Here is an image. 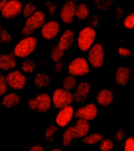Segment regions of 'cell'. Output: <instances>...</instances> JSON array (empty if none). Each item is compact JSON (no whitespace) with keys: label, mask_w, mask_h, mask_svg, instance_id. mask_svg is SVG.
Returning a JSON list of instances; mask_svg holds the SVG:
<instances>
[{"label":"cell","mask_w":134,"mask_h":151,"mask_svg":"<svg viewBox=\"0 0 134 151\" xmlns=\"http://www.w3.org/2000/svg\"><path fill=\"white\" fill-rule=\"evenodd\" d=\"M104 139L102 134L99 132L92 133L90 135H86L82 139V142L87 145H95Z\"/></svg>","instance_id":"cell-23"},{"label":"cell","mask_w":134,"mask_h":151,"mask_svg":"<svg viewBox=\"0 0 134 151\" xmlns=\"http://www.w3.org/2000/svg\"><path fill=\"white\" fill-rule=\"evenodd\" d=\"M88 59L93 68H100L102 67L104 62V52L101 43H97L89 49Z\"/></svg>","instance_id":"cell-7"},{"label":"cell","mask_w":134,"mask_h":151,"mask_svg":"<svg viewBox=\"0 0 134 151\" xmlns=\"http://www.w3.org/2000/svg\"><path fill=\"white\" fill-rule=\"evenodd\" d=\"M98 112L97 106L94 104H88L75 111V117L86 121H93L97 117Z\"/></svg>","instance_id":"cell-10"},{"label":"cell","mask_w":134,"mask_h":151,"mask_svg":"<svg viewBox=\"0 0 134 151\" xmlns=\"http://www.w3.org/2000/svg\"><path fill=\"white\" fill-rule=\"evenodd\" d=\"M2 32V27H1V25H0V33ZM0 47H1V45H0Z\"/></svg>","instance_id":"cell-44"},{"label":"cell","mask_w":134,"mask_h":151,"mask_svg":"<svg viewBox=\"0 0 134 151\" xmlns=\"http://www.w3.org/2000/svg\"><path fill=\"white\" fill-rule=\"evenodd\" d=\"M35 11H36V6H35V5L29 2V3H27V4L25 5L24 7H23V16L27 18L28 17H30L31 15H32V14H34Z\"/></svg>","instance_id":"cell-28"},{"label":"cell","mask_w":134,"mask_h":151,"mask_svg":"<svg viewBox=\"0 0 134 151\" xmlns=\"http://www.w3.org/2000/svg\"><path fill=\"white\" fill-rule=\"evenodd\" d=\"M74 42H75V32L72 30H66L60 38L58 46L61 50L67 51L71 47Z\"/></svg>","instance_id":"cell-15"},{"label":"cell","mask_w":134,"mask_h":151,"mask_svg":"<svg viewBox=\"0 0 134 151\" xmlns=\"http://www.w3.org/2000/svg\"><path fill=\"white\" fill-rule=\"evenodd\" d=\"M90 129V124L89 121L85 119L79 118L76 122V124L74 126V131H75V138H83L88 134Z\"/></svg>","instance_id":"cell-17"},{"label":"cell","mask_w":134,"mask_h":151,"mask_svg":"<svg viewBox=\"0 0 134 151\" xmlns=\"http://www.w3.org/2000/svg\"><path fill=\"white\" fill-rule=\"evenodd\" d=\"M124 150L125 151H134V138L129 137L125 141L124 145Z\"/></svg>","instance_id":"cell-34"},{"label":"cell","mask_w":134,"mask_h":151,"mask_svg":"<svg viewBox=\"0 0 134 151\" xmlns=\"http://www.w3.org/2000/svg\"><path fill=\"white\" fill-rule=\"evenodd\" d=\"M132 58H133V62H134V52L132 54Z\"/></svg>","instance_id":"cell-43"},{"label":"cell","mask_w":134,"mask_h":151,"mask_svg":"<svg viewBox=\"0 0 134 151\" xmlns=\"http://www.w3.org/2000/svg\"><path fill=\"white\" fill-rule=\"evenodd\" d=\"M21 101V96L15 93H10L9 94L4 95L2 98V105L6 108H13L17 106Z\"/></svg>","instance_id":"cell-20"},{"label":"cell","mask_w":134,"mask_h":151,"mask_svg":"<svg viewBox=\"0 0 134 151\" xmlns=\"http://www.w3.org/2000/svg\"><path fill=\"white\" fill-rule=\"evenodd\" d=\"M96 37V32L94 28L90 26L84 27L79 32L78 37V47L82 52H86L93 45Z\"/></svg>","instance_id":"cell-4"},{"label":"cell","mask_w":134,"mask_h":151,"mask_svg":"<svg viewBox=\"0 0 134 151\" xmlns=\"http://www.w3.org/2000/svg\"><path fill=\"white\" fill-rule=\"evenodd\" d=\"M46 9H47V11L49 14H51V15H53L56 13V10H57V5L55 4L54 2H48L46 3Z\"/></svg>","instance_id":"cell-36"},{"label":"cell","mask_w":134,"mask_h":151,"mask_svg":"<svg viewBox=\"0 0 134 151\" xmlns=\"http://www.w3.org/2000/svg\"><path fill=\"white\" fill-rule=\"evenodd\" d=\"M37 46V39L33 36H26L14 48V55L20 58H25L34 52Z\"/></svg>","instance_id":"cell-2"},{"label":"cell","mask_w":134,"mask_h":151,"mask_svg":"<svg viewBox=\"0 0 134 151\" xmlns=\"http://www.w3.org/2000/svg\"><path fill=\"white\" fill-rule=\"evenodd\" d=\"M60 32V25L55 20H50L45 23L42 27L41 34L46 40H53L57 36Z\"/></svg>","instance_id":"cell-12"},{"label":"cell","mask_w":134,"mask_h":151,"mask_svg":"<svg viewBox=\"0 0 134 151\" xmlns=\"http://www.w3.org/2000/svg\"><path fill=\"white\" fill-rule=\"evenodd\" d=\"M90 27H96L98 23V18L97 17H93V18L90 20Z\"/></svg>","instance_id":"cell-40"},{"label":"cell","mask_w":134,"mask_h":151,"mask_svg":"<svg viewBox=\"0 0 134 151\" xmlns=\"http://www.w3.org/2000/svg\"><path fill=\"white\" fill-rule=\"evenodd\" d=\"M64 52H65V51L61 50L58 45L54 46V47L53 48V50H51V53H50L52 60L54 61V62L60 61L62 59V57H64Z\"/></svg>","instance_id":"cell-26"},{"label":"cell","mask_w":134,"mask_h":151,"mask_svg":"<svg viewBox=\"0 0 134 151\" xmlns=\"http://www.w3.org/2000/svg\"><path fill=\"white\" fill-rule=\"evenodd\" d=\"M45 16L43 11L38 10L35 11L34 14L27 17L24 26L22 29V35L24 37L30 36L35 31L43 27L45 24Z\"/></svg>","instance_id":"cell-1"},{"label":"cell","mask_w":134,"mask_h":151,"mask_svg":"<svg viewBox=\"0 0 134 151\" xmlns=\"http://www.w3.org/2000/svg\"><path fill=\"white\" fill-rule=\"evenodd\" d=\"M74 100V94L64 88L56 89L53 93L52 99L53 104L57 109H61L64 106L71 105Z\"/></svg>","instance_id":"cell-5"},{"label":"cell","mask_w":134,"mask_h":151,"mask_svg":"<svg viewBox=\"0 0 134 151\" xmlns=\"http://www.w3.org/2000/svg\"><path fill=\"white\" fill-rule=\"evenodd\" d=\"M17 61L12 53L0 55V69L9 70L16 68Z\"/></svg>","instance_id":"cell-18"},{"label":"cell","mask_w":134,"mask_h":151,"mask_svg":"<svg viewBox=\"0 0 134 151\" xmlns=\"http://www.w3.org/2000/svg\"><path fill=\"white\" fill-rule=\"evenodd\" d=\"M7 2H8V0H2V1H0V12L2 11V9L6 6Z\"/></svg>","instance_id":"cell-41"},{"label":"cell","mask_w":134,"mask_h":151,"mask_svg":"<svg viewBox=\"0 0 134 151\" xmlns=\"http://www.w3.org/2000/svg\"><path fill=\"white\" fill-rule=\"evenodd\" d=\"M57 131V127L54 124H50L45 131V138L49 142H53V137Z\"/></svg>","instance_id":"cell-31"},{"label":"cell","mask_w":134,"mask_h":151,"mask_svg":"<svg viewBox=\"0 0 134 151\" xmlns=\"http://www.w3.org/2000/svg\"><path fill=\"white\" fill-rule=\"evenodd\" d=\"M64 64L62 62H57V64L55 66V70L57 71V73H61L62 72L63 70H64Z\"/></svg>","instance_id":"cell-38"},{"label":"cell","mask_w":134,"mask_h":151,"mask_svg":"<svg viewBox=\"0 0 134 151\" xmlns=\"http://www.w3.org/2000/svg\"><path fill=\"white\" fill-rule=\"evenodd\" d=\"M50 83V78L49 75L45 73H39L35 78V85L38 88H45Z\"/></svg>","instance_id":"cell-21"},{"label":"cell","mask_w":134,"mask_h":151,"mask_svg":"<svg viewBox=\"0 0 134 151\" xmlns=\"http://www.w3.org/2000/svg\"><path fill=\"white\" fill-rule=\"evenodd\" d=\"M124 26L126 29H134V12L126 16L124 20Z\"/></svg>","instance_id":"cell-30"},{"label":"cell","mask_w":134,"mask_h":151,"mask_svg":"<svg viewBox=\"0 0 134 151\" xmlns=\"http://www.w3.org/2000/svg\"><path fill=\"white\" fill-rule=\"evenodd\" d=\"M125 137V131L123 130V129H119L117 133H116L115 136V139L118 142H121V141H122Z\"/></svg>","instance_id":"cell-37"},{"label":"cell","mask_w":134,"mask_h":151,"mask_svg":"<svg viewBox=\"0 0 134 151\" xmlns=\"http://www.w3.org/2000/svg\"><path fill=\"white\" fill-rule=\"evenodd\" d=\"M91 90L90 84L87 81H83L77 86L74 93V99L77 103H83L86 101Z\"/></svg>","instance_id":"cell-14"},{"label":"cell","mask_w":134,"mask_h":151,"mask_svg":"<svg viewBox=\"0 0 134 151\" xmlns=\"http://www.w3.org/2000/svg\"><path fill=\"white\" fill-rule=\"evenodd\" d=\"M53 151H61V150L60 149V148H53V149L52 150Z\"/></svg>","instance_id":"cell-42"},{"label":"cell","mask_w":134,"mask_h":151,"mask_svg":"<svg viewBox=\"0 0 134 151\" xmlns=\"http://www.w3.org/2000/svg\"><path fill=\"white\" fill-rule=\"evenodd\" d=\"M75 138V131H74V126H71L65 130L63 135V146L64 147H69L71 142H72V140Z\"/></svg>","instance_id":"cell-24"},{"label":"cell","mask_w":134,"mask_h":151,"mask_svg":"<svg viewBox=\"0 0 134 151\" xmlns=\"http://www.w3.org/2000/svg\"><path fill=\"white\" fill-rule=\"evenodd\" d=\"M36 68V64L33 60H27L24 61L21 64V69L25 73H32Z\"/></svg>","instance_id":"cell-27"},{"label":"cell","mask_w":134,"mask_h":151,"mask_svg":"<svg viewBox=\"0 0 134 151\" xmlns=\"http://www.w3.org/2000/svg\"><path fill=\"white\" fill-rule=\"evenodd\" d=\"M114 95L109 89L104 88L99 92L97 96V102L99 105L102 106H109L113 102Z\"/></svg>","instance_id":"cell-19"},{"label":"cell","mask_w":134,"mask_h":151,"mask_svg":"<svg viewBox=\"0 0 134 151\" xmlns=\"http://www.w3.org/2000/svg\"><path fill=\"white\" fill-rule=\"evenodd\" d=\"M75 9H76V5L74 1H68L63 6L61 9V18L63 20V22L69 24L73 22L74 17L75 16Z\"/></svg>","instance_id":"cell-13"},{"label":"cell","mask_w":134,"mask_h":151,"mask_svg":"<svg viewBox=\"0 0 134 151\" xmlns=\"http://www.w3.org/2000/svg\"><path fill=\"white\" fill-rule=\"evenodd\" d=\"M130 70L126 67H118L115 71V82L121 86H126L130 80Z\"/></svg>","instance_id":"cell-16"},{"label":"cell","mask_w":134,"mask_h":151,"mask_svg":"<svg viewBox=\"0 0 134 151\" xmlns=\"http://www.w3.org/2000/svg\"><path fill=\"white\" fill-rule=\"evenodd\" d=\"M89 16V9L86 5L84 3H80L79 5L76 6L75 9V17L79 20H86Z\"/></svg>","instance_id":"cell-22"},{"label":"cell","mask_w":134,"mask_h":151,"mask_svg":"<svg viewBox=\"0 0 134 151\" xmlns=\"http://www.w3.org/2000/svg\"><path fill=\"white\" fill-rule=\"evenodd\" d=\"M12 36L10 35L8 31L6 30H2V32L0 33V42L5 44H9L11 42Z\"/></svg>","instance_id":"cell-32"},{"label":"cell","mask_w":134,"mask_h":151,"mask_svg":"<svg viewBox=\"0 0 134 151\" xmlns=\"http://www.w3.org/2000/svg\"><path fill=\"white\" fill-rule=\"evenodd\" d=\"M52 99L47 93H41L34 99H31L27 102V106L31 110L39 113H45L51 107Z\"/></svg>","instance_id":"cell-3"},{"label":"cell","mask_w":134,"mask_h":151,"mask_svg":"<svg viewBox=\"0 0 134 151\" xmlns=\"http://www.w3.org/2000/svg\"><path fill=\"white\" fill-rule=\"evenodd\" d=\"M7 92V86L6 81V77L3 75H0V96H4Z\"/></svg>","instance_id":"cell-33"},{"label":"cell","mask_w":134,"mask_h":151,"mask_svg":"<svg viewBox=\"0 0 134 151\" xmlns=\"http://www.w3.org/2000/svg\"><path fill=\"white\" fill-rule=\"evenodd\" d=\"M133 134H134V130H133Z\"/></svg>","instance_id":"cell-45"},{"label":"cell","mask_w":134,"mask_h":151,"mask_svg":"<svg viewBox=\"0 0 134 151\" xmlns=\"http://www.w3.org/2000/svg\"><path fill=\"white\" fill-rule=\"evenodd\" d=\"M114 142L110 139H103L100 142V150L102 151H110L113 149Z\"/></svg>","instance_id":"cell-29"},{"label":"cell","mask_w":134,"mask_h":151,"mask_svg":"<svg viewBox=\"0 0 134 151\" xmlns=\"http://www.w3.org/2000/svg\"><path fill=\"white\" fill-rule=\"evenodd\" d=\"M68 72L75 77L86 75L89 72V66L88 61L83 57L74 59L68 65Z\"/></svg>","instance_id":"cell-6"},{"label":"cell","mask_w":134,"mask_h":151,"mask_svg":"<svg viewBox=\"0 0 134 151\" xmlns=\"http://www.w3.org/2000/svg\"><path fill=\"white\" fill-rule=\"evenodd\" d=\"M22 9L23 5L19 0H8L1 13L6 19H11L20 15Z\"/></svg>","instance_id":"cell-9"},{"label":"cell","mask_w":134,"mask_h":151,"mask_svg":"<svg viewBox=\"0 0 134 151\" xmlns=\"http://www.w3.org/2000/svg\"><path fill=\"white\" fill-rule=\"evenodd\" d=\"M74 113V108L71 105L60 109V111L56 117V123L57 125L61 128L66 127L72 120Z\"/></svg>","instance_id":"cell-11"},{"label":"cell","mask_w":134,"mask_h":151,"mask_svg":"<svg viewBox=\"0 0 134 151\" xmlns=\"http://www.w3.org/2000/svg\"><path fill=\"white\" fill-rule=\"evenodd\" d=\"M77 84V80L73 75H69V76L65 77L63 79V88L66 90L71 91L74 89Z\"/></svg>","instance_id":"cell-25"},{"label":"cell","mask_w":134,"mask_h":151,"mask_svg":"<svg viewBox=\"0 0 134 151\" xmlns=\"http://www.w3.org/2000/svg\"><path fill=\"white\" fill-rule=\"evenodd\" d=\"M31 151H43V147L40 146V145H35L30 149Z\"/></svg>","instance_id":"cell-39"},{"label":"cell","mask_w":134,"mask_h":151,"mask_svg":"<svg viewBox=\"0 0 134 151\" xmlns=\"http://www.w3.org/2000/svg\"><path fill=\"white\" fill-rule=\"evenodd\" d=\"M118 54L122 57H129L132 55V52L130 49L125 47H119L118 50Z\"/></svg>","instance_id":"cell-35"},{"label":"cell","mask_w":134,"mask_h":151,"mask_svg":"<svg viewBox=\"0 0 134 151\" xmlns=\"http://www.w3.org/2000/svg\"><path fill=\"white\" fill-rule=\"evenodd\" d=\"M6 84L9 88L14 90H21L24 88L27 79L24 74L19 70H13L6 75Z\"/></svg>","instance_id":"cell-8"}]
</instances>
